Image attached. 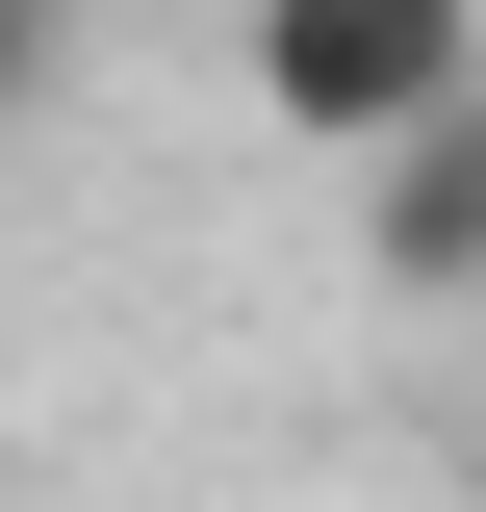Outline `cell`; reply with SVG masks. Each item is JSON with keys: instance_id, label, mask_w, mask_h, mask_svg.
<instances>
[{"instance_id": "cell-3", "label": "cell", "mask_w": 486, "mask_h": 512, "mask_svg": "<svg viewBox=\"0 0 486 512\" xmlns=\"http://www.w3.org/2000/svg\"><path fill=\"white\" fill-rule=\"evenodd\" d=\"M26 77H52V26H26V0H0V103H26Z\"/></svg>"}, {"instance_id": "cell-1", "label": "cell", "mask_w": 486, "mask_h": 512, "mask_svg": "<svg viewBox=\"0 0 486 512\" xmlns=\"http://www.w3.org/2000/svg\"><path fill=\"white\" fill-rule=\"evenodd\" d=\"M256 128H282V154H410V128H461L486 103V0H256Z\"/></svg>"}, {"instance_id": "cell-2", "label": "cell", "mask_w": 486, "mask_h": 512, "mask_svg": "<svg viewBox=\"0 0 486 512\" xmlns=\"http://www.w3.org/2000/svg\"><path fill=\"white\" fill-rule=\"evenodd\" d=\"M359 256H384V282H486V103L410 128V154L359 180Z\"/></svg>"}]
</instances>
